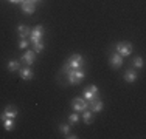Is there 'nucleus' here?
Wrapping results in <instances>:
<instances>
[{
  "label": "nucleus",
  "mask_w": 146,
  "mask_h": 139,
  "mask_svg": "<svg viewBox=\"0 0 146 139\" xmlns=\"http://www.w3.org/2000/svg\"><path fill=\"white\" fill-rule=\"evenodd\" d=\"M8 2H11V3H22L23 0H8Z\"/></svg>",
  "instance_id": "5701e85b"
},
{
  "label": "nucleus",
  "mask_w": 146,
  "mask_h": 139,
  "mask_svg": "<svg viewBox=\"0 0 146 139\" xmlns=\"http://www.w3.org/2000/svg\"><path fill=\"white\" fill-rule=\"evenodd\" d=\"M19 73H20V77L23 79V81H31V79L34 77V74H33V70H31L28 65H27L25 68H20L19 70Z\"/></svg>",
  "instance_id": "9b49d317"
},
{
  "label": "nucleus",
  "mask_w": 146,
  "mask_h": 139,
  "mask_svg": "<svg viewBox=\"0 0 146 139\" xmlns=\"http://www.w3.org/2000/svg\"><path fill=\"white\" fill-rule=\"evenodd\" d=\"M20 6H22V11L25 12V14H33L34 9H36V3L27 2V0H23V2L20 3Z\"/></svg>",
  "instance_id": "f8f14e48"
},
{
  "label": "nucleus",
  "mask_w": 146,
  "mask_h": 139,
  "mask_svg": "<svg viewBox=\"0 0 146 139\" xmlns=\"http://www.w3.org/2000/svg\"><path fill=\"white\" fill-rule=\"evenodd\" d=\"M78 122H79V116L76 113H73V114L68 116V124H70V125H75V124H78Z\"/></svg>",
  "instance_id": "6ab92c4d"
},
{
  "label": "nucleus",
  "mask_w": 146,
  "mask_h": 139,
  "mask_svg": "<svg viewBox=\"0 0 146 139\" xmlns=\"http://www.w3.org/2000/svg\"><path fill=\"white\" fill-rule=\"evenodd\" d=\"M67 77V83L70 85H79L86 77V70L84 68H76V70H68V71L62 73Z\"/></svg>",
  "instance_id": "7ed1b4c3"
},
{
  "label": "nucleus",
  "mask_w": 146,
  "mask_h": 139,
  "mask_svg": "<svg viewBox=\"0 0 146 139\" xmlns=\"http://www.w3.org/2000/svg\"><path fill=\"white\" fill-rule=\"evenodd\" d=\"M137 77H138V74H137L135 70H127V71L124 73V81L129 82V83L135 82V81H137Z\"/></svg>",
  "instance_id": "4468645a"
},
{
  "label": "nucleus",
  "mask_w": 146,
  "mask_h": 139,
  "mask_svg": "<svg viewBox=\"0 0 146 139\" xmlns=\"http://www.w3.org/2000/svg\"><path fill=\"white\" fill-rule=\"evenodd\" d=\"M96 96H98V87L96 85H90L89 88L84 90V99L90 100V99H93V97H96Z\"/></svg>",
  "instance_id": "9d476101"
},
{
  "label": "nucleus",
  "mask_w": 146,
  "mask_h": 139,
  "mask_svg": "<svg viewBox=\"0 0 146 139\" xmlns=\"http://www.w3.org/2000/svg\"><path fill=\"white\" fill-rule=\"evenodd\" d=\"M87 107L92 113H100V111H103V108H104V104H103V100L96 96V97H93V99L87 100Z\"/></svg>",
  "instance_id": "39448f33"
},
{
  "label": "nucleus",
  "mask_w": 146,
  "mask_h": 139,
  "mask_svg": "<svg viewBox=\"0 0 146 139\" xmlns=\"http://www.w3.org/2000/svg\"><path fill=\"white\" fill-rule=\"evenodd\" d=\"M27 2H33V3H36V2H40V0H27Z\"/></svg>",
  "instance_id": "b1692460"
},
{
  "label": "nucleus",
  "mask_w": 146,
  "mask_h": 139,
  "mask_svg": "<svg viewBox=\"0 0 146 139\" xmlns=\"http://www.w3.org/2000/svg\"><path fill=\"white\" fill-rule=\"evenodd\" d=\"M8 70H9V71H19V70H20V62L16 60V59L9 60L8 62Z\"/></svg>",
  "instance_id": "dca6fc26"
},
{
  "label": "nucleus",
  "mask_w": 146,
  "mask_h": 139,
  "mask_svg": "<svg viewBox=\"0 0 146 139\" xmlns=\"http://www.w3.org/2000/svg\"><path fill=\"white\" fill-rule=\"evenodd\" d=\"M17 33H19V37H20V39H25V37L30 36L31 30H30L28 26H25V25H22V23H19V26H17Z\"/></svg>",
  "instance_id": "ddd939ff"
},
{
  "label": "nucleus",
  "mask_w": 146,
  "mask_h": 139,
  "mask_svg": "<svg viewBox=\"0 0 146 139\" xmlns=\"http://www.w3.org/2000/svg\"><path fill=\"white\" fill-rule=\"evenodd\" d=\"M44 26L37 25L34 30H31L30 33V40L34 47V53H42L44 50V43H42V37H44Z\"/></svg>",
  "instance_id": "f257e3e1"
},
{
  "label": "nucleus",
  "mask_w": 146,
  "mask_h": 139,
  "mask_svg": "<svg viewBox=\"0 0 146 139\" xmlns=\"http://www.w3.org/2000/svg\"><path fill=\"white\" fill-rule=\"evenodd\" d=\"M86 67V60H84V57H82L81 54H72L70 57L65 60V65L62 67V71H61V74L62 73H65V71H68V70H76V68H84Z\"/></svg>",
  "instance_id": "f03ea898"
},
{
  "label": "nucleus",
  "mask_w": 146,
  "mask_h": 139,
  "mask_svg": "<svg viewBox=\"0 0 146 139\" xmlns=\"http://www.w3.org/2000/svg\"><path fill=\"white\" fill-rule=\"evenodd\" d=\"M72 108L75 111H84L87 110V100L84 97H75L72 100Z\"/></svg>",
  "instance_id": "423d86ee"
},
{
  "label": "nucleus",
  "mask_w": 146,
  "mask_h": 139,
  "mask_svg": "<svg viewBox=\"0 0 146 139\" xmlns=\"http://www.w3.org/2000/svg\"><path fill=\"white\" fill-rule=\"evenodd\" d=\"M34 59H36V53L34 51H25V54L20 57V62H23V64H27L28 67H31V65L34 64Z\"/></svg>",
  "instance_id": "6e6552de"
},
{
  "label": "nucleus",
  "mask_w": 146,
  "mask_h": 139,
  "mask_svg": "<svg viewBox=\"0 0 146 139\" xmlns=\"http://www.w3.org/2000/svg\"><path fill=\"white\" fill-rule=\"evenodd\" d=\"M65 138H68V139H78V136H76V134H72V133L65 134Z\"/></svg>",
  "instance_id": "4be33fe9"
},
{
  "label": "nucleus",
  "mask_w": 146,
  "mask_h": 139,
  "mask_svg": "<svg viewBox=\"0 0 146 139\" xmlns=\"http://www.w3.org/2000/svg\"><path fill=\"white\" fill-rule=\"evenodd\" d=\"M19 47L23 50V48H27V47H28V42H27L25 39H20V42H19Z\"/></svg>",
  "instance_id": "412c9836"
},
{
  "label": "nucleus",
  "mask_w": 146,
  "mask_h": 139,
  "mask_svg": "<svg viewBox=\"0 0 146 139\" xmlns=\"http://www.w3.org/2000/svg\"><path fill=\"white\" fill-rule=\"evenodd\" d=\"M70 127H72L70 124H62L61 127H59V130H61L64 134H68V133H70Z\"/></svg>",
  "instance_id": "aec40b11"
},
{
  "label": "nucleus",
  "mask_w": 146,
  "mask_h": 139,
  "mask_svg": "<svg viewBox=\"0 0 146 139\" xmlns=\"http://www.w3.org/2000/svg\"><path fill=\"white\" fill-rule=\"evenodd\" d=\"M17 116V107L14 105H6L5 110H3V114L0 116V121L6 119V117H9V119H14Z\"/></svg>",
  "instance_id": "0eeeda50"
},
{
  "label": "nucleus",
  "mask_w": 146,
  "mask_h": 139,
  "mask_svg": "<svg viewBox=\"0 0 146 139\" xmlns=\"http://www.w3.org/2000/svg\"><path fill=\"white\" fill-rule=\"evenodd\" d=\"M3 127H5L6 131H13L16 127L14 124V119H9V117H6V119H3Z\"/></svg>",
  "instance_id": "2eb2a0df"
},
{
  "label": "nucleus",
  "mask_w": 146,
  "mask_h": 139,
  "mask_svg": "<svg viewBox=\"0 0 146 139\" xmlns=\"http://www.w3.org/2000/svg\"><path fill=\"white\" fill-rule=\"evenodd\" d=\"M82 119H84V122L86 124H92V121H93V114H92V111H82Z\"/></svg>",
  "instance_id": "f3484780"
},
{
  "label": "nucleus",
  "mask_w": 146,
  "mask_h": 139,
  "mask_svg": "<svg viewBox=\"0 0 146 139\" xmlns=\"http://www.w3.org/2000/svg\"><path fill=\"white\" fill-rule=\"evenodd\" d=\"M115 50L117 53L121 56V57H127V56L132 54V50H134V47H132L131 42H118L115 45Z\"/></svg>",
  "instance_id": "20e7f679"
},
{
  "label": "nucleus",
  "mask_w": 146,
  "mask_h": 139,
  "mask_svg": "<svg viewBox=\"0 0 146 139\" xmlns=\"http://www.w3.org/2000/svg\"><path fill=\"white\" fill-rule=\"evenodd\" d=\"M109 64H110V67H112V68L118 70L121 65H123V57H121L118 53H115V54H112L109 57Z\"/></svg>",
  "instance_id": "1a4fd4ad"
},
{
  "label": "nucleus",
  "mask_w": 146,
  "mask_h": 139,
  "mask_svg": "<svg viewBox=\"0 0 146 139\" xmlns=\"http://www.w3.org/2000/svg\"><path fill=\"white\" fill-rule=\"evenodd\" d=\"M132 65H134L135 68H143V65H145L143 57H135V59H134V62H132Z\"/></svg>",
  "instance_id": "a211bd4d"
}]
</instances>
